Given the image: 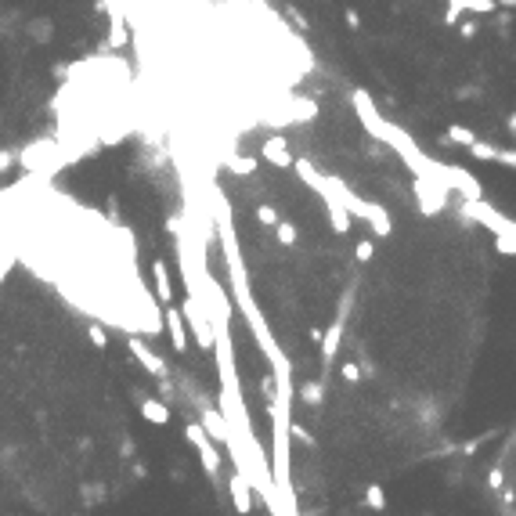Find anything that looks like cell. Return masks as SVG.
Returning <instances> with one entry per match:
<instances>
[{
  "instance_id": "13",
  "label": "cell",
  "mask_w": 516,
  "mask_h": 516,
  "mask_svg": "<svg viewBox=\"0 0 516 516\" xmlns=\"http://www.w3.org/2000/svg\"><path fill=\"white\" fill-rule=\"evenodd\" d=\"M466 152L473 156V159H480V163H494V159H499V145H487V141H473L469 148H466Z\"/></svg>"
},
{
  "instance_id": "22",
  "label": "cell",
  "mask_w": 516,
  "mask_h": 516,
  "mask_svg": "<svg viewBox=\"0 0 516 516\" xmlns=\"http://www.w3.org/2000/svg\"><path fill=\"white\" fill-rule=\"evenodd\" d=\"M256 221H260L264 228H274L282 217H278V209H274V206H267V202H264V206H256Z\"/></svg>"
},
{
  "instance_id": "29",
  "label": "cell",
  "mask_w": 516,
  "mask_h": 516,
  "mask_svg": "<svg viewBox=\"0 0 516 516\" xmlns=\"http://www.w3.org/2000/svg\"><path fill=\"white\" fill-rule=\"evenodd\" d=\"M289 429H293V437H296V441H300V444H307V448H314V437H311V434H307V429H304V426H296V422H293V426H289Z\"/></svg>"
},
{
  "instance_id": "16",
  "label": "cell",
  "mask_w": 516,
  "mask_h": 516,
  "mask_svg": "<svg viewBox=\"0 0 516 516\" xmlns=\"http://www.w3.org/2000/svg\"><path fill=\"white\" fill-rule=\"evenodd\" d=\"M321 394H325V390H321V379H311V383L300 386V401L311 404V408H318V404H321Z\"/></svg>"
},
{
  "instance_id": "26",
  "label": "cell",
  "mask_w": 516,
  "mask_h": 516,
  "mask_svg": "<svg viewBox=\"0 0 516 516\" xmlns=\"http://www.w3.org/2000/svg\"><path fill=\"white\" fill-rule=\"evenodd\" d=\"M286 15H289V22H293V26H296L300 33H311V26H307V18H304V15L296 11V4H286Z\"/></svg>"
},
{
  "instance_id": "20",
  "label": "cell",
  "mask_w": 516,
  "mask_h": 516,
  "mask_svg": "<svg viewBox=\"0 0 516 516\" xmlns=\"http://www.w3.org/2000/svg\"><path fill=\"white\" fill-rule=\"evenodd\" d=\"M87 336H91V343H94L98 351H105V347H109V332H105V325H101V321H91V325H87Z\"/></svg>"
},
{
  "instance_id": "8",
  "label": "cell",
  "mask_w": 516,
  "mask_h": 516,
  "mask_svg": "<svg viewBox=\"0 0 516 516\" xmlns=\"http://www.w3.org/2000/svg\"><path fill=\"white\" fill-rule=\"evenodd\" d=\"M141 415H145L148 422H156V426H166L174 412H170V404H166V401H159V397H145V394H141Z\"/></svg>"
},
{
  "instance_id": "5",
  "label": "cell",
  "mask_w": 516,
  "mask_h": 516,
  "mask_svg": "<svg viewBox=\"0 0 516 516\" xmlns=\"http://www.w3.org/2000/svg\"><path fill=\"white\" fill-rule=\"evenodd\" d=\"M260 156H264L271 166H278V170H286V166L296 163L293 152H289V141H286V138H267V141L260 145Z\"/></svg>"
},
{
  "instance_id": "34",
  "label": "cell",
  "mask_w": 516,
  "mask_h": 516,
  "mask_svg": "<svg viewBox=\"0 0 516 516\" xmlns=\"http://www.w3.org/2000/svg\"><path fill=\"white\" fill-rule=\"evenodd\" d=\"M499 8H509V11H516V0H499Z\"/></svg>"
},
{
  "instance_id": "27",
  "label": "cell",
  "mask_w": 516,
  "mask_h": 516,
  "mask_svg": "<svg viewBox=\"0 0 516 516\" xmlns=\"http://www.w3.org/2000/svg\"><path fill=\"white\" fill-rule=\"evenodd\" d=\"M372 256H376V246H372L369 239H364V242H357V260H361V264H369Z\"/></svg>"
},
{
  "instance_id": "31",
  "label": "cell",
  "mask_w": 516,
  "mask_h": 516,
  "mask_svg": "<svg viewBox=\"0 0 516 516\" xmlns=\"http://www.w3.org/2000/svg\"><path fill=\"white\" fill-rule=\"evenodd\" d=\"M487 484H491V491H499V487H502V469H491V477H487Z\"/></svg>"
},
{
  "instance_id": "4",
  "label": "cell",
  "mask_w": 516,
  "mask_h": 516,
  "mask_svg": "<svg viewBox=\"0 0 516 516\" xmlns=\"http://www.w3.org/2000/svg\"><path fill=\"white\" fill-rule=\"evenodd\" d=\"M126 351H131V354H134V357H138V361L145 364V369L156 376V379H166V376H170V369H166V364H163V361H159L156 354H152V351L145 347V343H141L138 336H131V339H126Z\"/></svg>"
},
{
  "instance_id": "2",
  "label": "cell",
  "mask_w": 516,
  "mask_h": 516,
  "mask_svg": "<svg viewBox=\"0 0 516 516\" xmlns=\"http://www.w3.org/2000/svg\"><path fill=\"white\" fill-rule=\"evenodd\" d=\"M184 441L199 451V459H202V469L209 473V477H217L221 473V455H217V448H213L209 434H206V426L202 422H184Z\"/></svg>"
},
{
  "instance_id": "7",
  "label": "cell",
  "mask_w": 516,
  "mask_h": 516,
  "mask_svg": "<svg viewBox=\"0 0 516 516\" xmlns=\"http://www.w3.org/2000/svg\"><path fill=\"white\" fill-rule=\"evenodd\" d=\"M166 332H170V343H174V351L184 354L188 351V336H184V314L166 307Z\"/></svg>"
},
{
  "instance_id": "11",
  "label": "cell",
  "mask_w": 516,
  "mask_h": 516,
  "mask_svg": "<svg viewBox=\"0 0 516 516\" xmlns=\"http://www.w3.org/2000/svg\"><path fill=\"white\" fill-rule=\"evenodd\" d=\"M26 33H29V40H36V44H51L54 40V22L51 18H29Z\"/></svg>"
},
{
  "instance_id": "10",
  "label": "cell",
  "mask_w": 516,
  "mask_h": 516,
  "mask_svg": "<svg viewBox=\"0 0 516 516\" xmlns=\"http://www.w3.org/2000/svg\"><path fill=\"white\" fill-rule=\"evenodd\" d=\"M152 278H156V300L170 307V300H174V289H170V271H166V260H156V264H152Z\"/></svg>"
},
{
  "instance_id": "35",
  "label": "cell",
  "mask_w": 516,
  "mask_h": 516,
  "mask_svg": "<svg viewBox=\"0 0 516 516\" xmlns=\"http://www.w3.org/2000/svg\"><path fill=\"white\" fill-rule=\"evenodd\" d=\"M506 126H509V131H513V134H516V112H513V116H509V123H506Z\"/></svg>"
},
{
  "instance_id": "21",
  "label": "cell",
  "mask_w": 516,
  "mask_h": 516,
  "mask_svg": "<svg viewBox=\"0 0 516 516\" xmlns=\"http://www.w3.org/2000/svg\"><path fill=\"white\" fill-rule=\"evenodd\" d=\"M339 376H343V383H347V386H357L361 383V364L357 361H343Z\"/></svg>"
},
{
  "instance_id": "17",
  "label": "cell",
  "mask_w": 516,
  "mask_h": 516,
  "mask_svg": "<svg viewBox=\"0 0 516 516\" xmlns=\"http://www.w3.org/2000/svg\"><path fill=\"white\" fill-rule=\"evenodd\" d=\"M274 239L282 242V246H296V242H300V231H296L289 221H278V224H274Z\"/></svg>"
},
{
  "instance_id": "19",
  "label": "cell",
  "mask_w": 516,
  "mask_h": 516,
  "mask_svg": "<svg viewBox=\"0 0 516 516\" xmlns=\"http://www.w3.org/2000/svg\"><path fill=\"white\" fill-rule=\"evenodd\" d=\"M469 11V0H448V11H444V26H455L459 18Z\"/></svg>"
},
{
  "instance_id": "30",
  "label": "cell",
  "mask_w": 516,
  "mask_h": 516,
  "mask_svg": "<svg viewBox=\"0 0 516 516\" xmlns=\"http://www.w3.org/2000/svg\"><path fill=\"white\" fill-rule=\"evenodd\" d=\"M459 36L462 40H473V36H477V22H473V18H469V22H462L459 26Z\"/></svg>"
},
{
  "instance_id": "1",
  "label": "cell",
  "mask_w": 516,
  "mask_h": 516,
  "mask_svg": "<svg viewBox=\"0 0 516 516\" xmlns=\"http://www.w3.org/2000/svg\"><path fill=\"white\" fill-rule=\"evenodd\" d=\"M181 314H184V321H188V329L196 332V343H199L202 351H209V347H213V318H209L206 307H202V296L191 293V296L184 300Z\"/></svg>"
},
{
  "instance_id": "25",
  "label": "cell",
  "mask_w": 516,
  "mask_h": 516,
  "mask_svg": "<svg viewBox=\"0 0 516 516\" xmlns=\"http://www.w3.org/2000/svg\"><path fill=\"white\" fill-rule=\"evenodd\" d=\"M83 502H87V506L105 502V484H87V487H83Z\"/></svg>"
},
{
  "instance_id": "32",
  "label": "cell",
  "mask_w": 516,
  "mask_h": 516,
  "mask_svg": "<svg viewBox=\"0 0 516 516\" xmlns=\"http://www.w3.org/2000/svg\"><path fill=\"white\" fill-rule=\"evenodd\" d=\"M347 26H351V29H361V15H357L354 8H347Z\"/></svg>"
},
{
  "instance_id": "14",
  "label": "cell",
  "mask_w": 516,
  "mask_h": 516,
  "mask_svg": "<svg viewBox=\"0 0 516 516\" xmlns=\"http://www.w3.org/2000/svg\"><path fill=\"white\" fill-rule=\"evenodd\" d=\"M444 141H451V145H462V148H469L473 141H477V134H473L469 126H459V123H451V126H448V134H444Z\"/></svg>"
},
{
  "instance_id": "28",
  "label": "cell",
  "mask_w": 516,
  "mask_h": 516,
  "mask_svg": "<svg viewBox=\"0 0 516 516\" xmlns=\"http://www.w3.org/2000/svg\"><path fill=\"white\" fill-rule=\"evenodd\" d=\"M174 394H177V390H174V379H170V376L159 379V397H163V401H174Z\"/></svg>"
},
{
  "instance_id": "6",
  "label": "cell",
  "mask_w": 516,
  "mask_h": 516,
  "mask_svg": "<svg viewBox=\"0 0 516 516\" xmlns=\"http://www.w3.org/2000/svg\"><path fill=\"white\" fill-rule=\"evenodd\" d=\"M228 487H231V502H235V509H239L242 516L253 513V487H249V480L242 477V473H235Z\"/></svg>"
},
{
  "instance_id": "24",
  "label": "cell",
  "mask_w": 516,
  "mask_h": 516,
  "mask_svg": "<svg viewBox=\"0 0 516 516\" xmlns=\"http://www.w3.org/2000/svg\"><path fill=\"white\" fill-rule=\"evenodd\" d=\"M15 166H18V152H15V148H0V177L11 174Z\"/></svg>"
},
{
  "instance_id": "33",
  "label": "cell",
  "mask_w": 516,
  "mask_h": 516,
  "mask_svg": "<svg viewBox=\"0 0 516 516\" xmlns=\"http://www.w3.org/2000/svg\"><path fill=\"white\" fill-rule=\"evenodd\" d=\"M119 451H123V455H131V451H134V441H131V437H123V444H119Z\"/></svg>"
},
{
  "instance_id": "12",
  "label": "cell",
  "mask_w": 516,
  "mask_h": 516,
  "mask_svg": "<svg viewBox=\"0 0 516 516\" xmlns=\"http://www.w3.org/2000/svg\"><path fill=\"white\" fill-rule=\"evenodd\" d=\"M126 40H131V36H126V22H123V15H119V11H112V22H109V47H112V51H123V47H126Z\"/></svg>"
},
{
  "instance_id": "3",
  "label": "cell",
  "mask_w": 516,
  "mask_h": 516,
  "mask_svg": "<svg viewBox=\"0 0 516 516\" xmlns=\"http://www.w3.org/2000/svg\"><path fill=\"white\" fill-rule=\"evenodd\" d=\"M415 199H419V209L422 213H429V217H434V213H441L444 206H448V196H451V188L444 184V181H437V177H415Z\"/></svg>"
},
{
  "instance_id": "15",
  "label": "cell",
  "mask_w": 516,
  "mask_h": 516,
  "mask_svg": "<svg viewBox=\"0 0 516 516\" xmlns=\"http://www.w3.org/2000/svg\"><path fill=\"white\" fill-rule=\"evenodd\" d=\"M224 166L231 170V174H239V177L256 174V159H246V156H228V159H224Z\"/></svg>"
},
{
  "instance_id": "9",
  "label": "cell",
  "mask_w": 516,
  "mask_h": 516,
  "mask_svg": "<svg viewBox=\"0 0 516 516\" xmlns=\"http://www.w3.org/2000/svg\"><path fill=\"white\" fill-rule=\"evenodd\" d=\"M339 339H343V314L332 321V325H329V332L325 336H321V361H332L336 357V347H339Z\"/></svg>"
},
{
  "instance_id": "18",
  "label": "cell",
  "mask_w": 516,
  "mask_h": 516,
  "mask_svg": "<svg viewBox=\"0 0 516 516\" xmlns=\"http://www.w3.org/2000/svg\"><path fill=\"white\" fill-rule=\"evenodd\" d=\"M364 506L376 509V513H383V509H386V491H383L379 484H369V491H364Z\"/></svg>"
},
{
  "instance_id": "23",
  "label": "cell",
  "mask_w": 516,
  "mask_h": 516,
  "mask_svg": "<svg viewBox=\"0 0 516 516\" xmlns=\"http://www.w3.org/2000/svg\"><path fill=\"white\" fill-rule=\"evenodd\" d=\"M494 11H499V0H469L466 15H494Z\"/></svg>"
}]
</instances>
